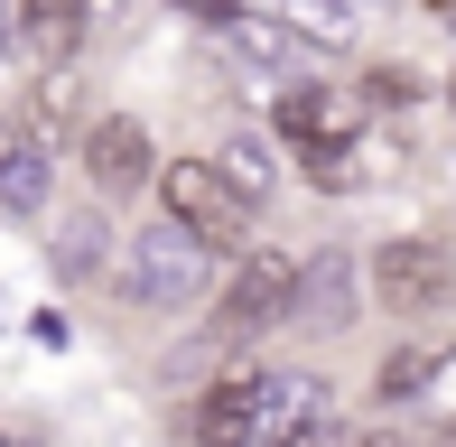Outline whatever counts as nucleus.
I'll return each instance as SVG.
<instances>
[{
  "instance_id": "obj_8",
  "label": "nucleus",
  "mask_w": 456,
  "mask_h": 447,
  "mask_svg": "<svg viewBox=\"0 0 456 447\" xmlns=\"http://www.w3.org/2000/svg\"><path fill=\"white\" fill-rule=\"evenodd\" d=\"M102 271H112V215L85 206V215H66L47 233V280H56V289H94Z\"/></svg>"
},
{
  "instance_id": "obj_5",
  "label": "nucleus",
  "mask_w": 456,
  "mask_h": 447,
  "mask_svg": "<svg viewBox=\"0 0 456 447\" xmlns=\"http://www.w3.org/2000/svg\"><path fill=\"white\" fill-rule=\"evenodd\" d=\"M363 289L382 298L391 317H438V308H456V252L428 242V233H391L382 252L363 261Z\"/></svg>"
},
{
  "instance_id": "obj_24",
  "label": "nucleus",
  "mask_w": 456,
  "mask_h": 447,
  "mask_svg": "<svg viewBox=\"0 0 456 447\" xmlns=\"http://www.w3.org/2000/svg\"><path fill=\"white\" fill-rule=\"evenodd\" d=\"M447 103H456V75H447Z\"/></svg>"
},
{
  "instance_id": "obj_10",
  "label": "nucleus",
  "mask_w": 456,
  "mask_h": 447,
  "mask_svg": "<svg viewBox=\"0 0 456 447\" xmlns=\"http://www.w3.org/2000/svg\"><path fill=\"white\" fill-rule=\"evenodd\" d=\"M10 19H19V37H28L47 66H75V47H85V28H94L85 0H19Z\"/></svg>"
},
{
  "instance_id": "obj_7",
  "label": "nucleus",
  "mask_w": 456,
  "mask_h": 447,
  "mask_svg": "<svg viewBox=\"0 0 456 447\" xmlns=\"http://www.w3.org/2000/svg\"><path fill=\"white\" fill-rule=\"evenodd\" d=\"M363 261L354 252H345V242H317V252H307L298 261V317H289V327H307V336H345V327H354V317H363Z\"/></svg>"
},
{
  "instance_id": "obj_3",
  "label": "nucleus",
  "mask_w": 456,
  "mask_h": 447,
  "mask_svg": "<svg viewBox=\"0 0 456 447\" xmlns=\"http://www.w3.org/2000/svg\"><path fill=\"white\" fill-rule=\"evenodd\" d=\"M159 215H177L215 261H233V252H252V215H261V206H252V196H242L205 150H186V158L159 168Z\"/></svg>"
},
{
  "instance_id": "obj_19",
  "label": "nucleus",
  "mask_w": 456,
  "mask_h": 447,
  "mask_svg": "<svg viewBox=\"0 0 456 447\" xmlns=\"http://www.w3.org/2000/svg\"><path fill=\"white\" fill-rule=\"evenodd\" d=\"M363 103H419V66H372L363 75Z\"/></svg>"
},
{
  "instance_id": "obj_23",
  "label": "nucleus",
  "mask_w": 456,
  "mask_h": 447,
  "mask_svg": "<svg viewBox=\"0 0 456 447\" xmlns=\"http://www.w3.org/2000/svg\"><path fill=\"white\" fill-rule=\"evenodd\" d=\"M428 10H438V19H456V0H428Z\"/></svg>"
},
{
  "instance_id": "obj_22",
  "label": "nucleus",
  "mask_w": 456,
  "mask_h": 447,
  "mask_svg": "<svg viewBox=\"0 0 456 447\" xmlns=\"http://www.w3.org/2000/svg\"><path fill=\"white\" fill-rule=\"evenodd\" d=\"M10 37H19V19H10V0H0V47H10Z\"/></svg>"
},
{
  "instance_id": "obj_21",
  "label": "nucleus",
  "mask_w": 456,
  "mask_h": 447,
  "mask_svg": "<svg viewBox=\"0 0 456 447\" xmlns=\"http://www.w3.org/2000/svg\"><path fill=\"white\" fill-rule=\"evenodd\" d=\"M10 158H19V121H0V168H10Z\"/></svg>"
},
{
  "instance_id": "obj_18",
  "label": "nucleus",
  "mask_w": 456,
  "mask_h": 447,
  "mask_svg": "<svg viewBox=\"0 0 456 447\" xmlns=\"http://www.w3.org/2000/svg\"><path fill=\"white\" fill-rule=\"evenodd\" d=\"M345 429H336V410H326V401H307V410H289L280 429H271V447H336Z\"/></svg>"
},
{
  "instance_id": "obj_25",
  "label": "nucleus",
  "mask_w": 456,
  "mask_h": 447,
  "mask_svg": "<svg viewBox=\"0 0 456 447\" xmlns=\"http://www.w3.org/2000/svg\"><path fill=\"white\" fill-rule=\"evenodd\" d=\"M0 447H19V438H10V429H0Z\"/></svg>"
},
{
  "instance_id": "obj_2",
  "label": "nucleus",
  "mask_w": 456,
  "mask_h": 447,
  "mask_svg": "<svg viewBox=\"0 0 456 447\" xmlns=\"http://www.w3.org/2000/svg\"><path fill=\"white\" fill-rule=\"evenodd\" d=\"M112 289L131 298V308H196V298L215 289V252H205L177 215H159V224H140L112 252Z\"/></svg>"
},
{
  "instance_id": "obj_14",
  "label": "nucleus",
  "mask_w": 456,
  "mask_h": 447,
  "mask_svg": "<svg viewBox=\"0 0 456 447\" xmlns=\"http://www.w3.org/2000/svg\"><path fill=\"white\" fill-rule=\"evenodd\" d=\"M215 168L233 177L252 206H271V196H280V158H271V140H261V131H233V140L215 150Z\"/></svg>"
},
{
  "instance_id": "obj_26",
  "label": "nucleus",
  "mask_w": 456,
  "mask_h": 447,
  "mask_svg": "<svg viewBox=\"0 0 456 447\" xmlns=\"http://www.w3.org/2000/svg\"><path fill=\"white\" fill-rule=\"evenodd\" d=\"M447 447H456V429H447Z\"/></svg>"
},
{
  "instance_id": "obj_9",
  "label": "nucleus",
  "mask_w": 456,
  "mask_h": 447,
  "mask_svg": "<svg viewBox=\"0 0 456 447\" xmlns=\"http://www.w3.org/2000/svg\"><path fill=\"white\" fill-rule=\"evenodd\" d=\"M345 131H354V103L336 85H289L280 93V140L289 150H317V140H345Z\"/></svg>"
},
{
  "instance_id": "obj_6",
  "label": "nucleus",
  "mask_w": 456,
  "mask_h": 447,
  "mask_svg": "<svg viewBox=\"0 0 456 447\" xmlns=\"http://www.w3.org/2000/svg\"><path fill=\"white\" fill-rule=\"evenodd\" d=\"M75 150H85V177H94V196H140V187H159V140H150V121L140 112H94L85 131H75Z\"/></svg>"
},
{
  "instance_id": "obj_20",
  "label": "nucleus",
  "mask_w": 456,
  "mask_h": 447,
  "mask_svg": "<svg viewBox=\"0 0 456 447\" xmlns=\"http://www.w3.org/2000/svg\"><path fill=\"white\" fill-rule=\"evenodd\" d=\"M336 447H401V438H372V429H345Z\"/></svg>"
},
{
  "instance_id": "obj_16",
  "label": "nucleus",
  "mask_w": 456,
  "mask_h": 447,
  "mask_svg": "<svg viewBox=\"0 0 456 447\" xmlns=\"http://www.w3.org/2000/svg\"><path fill=\"white\" fill-rule=\"evenodd\" d=\"M66 112H75V75L47 66L28 93V121H19V140H37V150H66Z\"/></svg>"
},
{
  "instance_id": "obj_1",
  "label": "nucleus",
  "mask_w": 456,
  "mask_h": 447,
  "mask_svg": "<svg viewBox=\"0 0 456 447\" xmlns=\"http://www.w3.org/2000/svg\"><path fill=\"white\" fill-rule=\"evenodd\" d=\"M307 401H317V382H298L289 363H224L186 410V447H271V429Z\"/></svg>"
},
{
  "instance_id": "obj_17",
  "label": "nucleus",
  "mask_w": 456,
  "mask_h": 447,
  "mask_svg": "<svg viewBox=\"0 0 456 447\" xmlns=\"http://www.w3.org/2000/svg\"><path fill=\"white\" fill-rule=\"evenodd\" d=\"M271 10L317 47H354V0H271Z\"/></svg>"
},
{
  "instance_id": "obj_15",
  "label": "nucleus",
  "mask_w": 456,
  "mask_h": 447,
  "mask_svg": "<svg viewBox=\"0 0 456 447\" xmlns=\"http://www.w3.org/2000/svg\"><path fill=\"white\" fill-rule=\"evenodd\" d=\"M307 158V187H326V196H363L372 187V158H363V140L345 131V140H317V150H298Z\"/></svg>"
},
{
  "instance_id": "obj_11",
  "label": "nucleus",
  "mask_w": 456,
  "mask_h": 447,
  "mask_svg": "<svg viewBox=\"0 0 456 447\" xmlns=\"http://www.w3.org/2000/svg\"><path fill=\"white\" fill-rule=\"evenodd\" d=\"M456 363V345H401V354H382V373H372V401L382 410H410V401H428V382H438Z\"/></svg>"
},
{
  "instance_id": "obj_4",
  "label": "nucleus",
  "mask_w": 456,
  "mask_h": 447,
  "mask_svg": "<svg viewBox=\"0 0 456 447\" xmlns=\"http://www.w3.org/2000/svg\"><path fill=\"white\" fill-rule=\"evenodd\" d=\"M298 317V261L289 252H271V242H252V252L233 261V289L215 298V345H252V336H271V327H289Z\"/></svg>"
},
{
  "instance_id": "obj_12",
  "label": "nucleus",
  "mask_w": 456,
  "mask_h": 447,
  "mask_svg": "<svg viewBox=\"0 0 456 447\" xmlns=\"http://www.w3.org/2000/svg\"><path fill=\"white\" fill-rule=\"evenodd\" d=\"M215 28H224V37H233V47H242V56H252V66H261V75H280V66H289V56H298V28H289V19H280V10H271V19H261V10H224V19H215Z\"/></svg>"
},
{
  "instance_id": "obj_13",
  "label": "nucleus",
  "mask_w": 456,
  "mask_h": 447,
  "mask_svg": "<svg viewBox=\"0 0 456 447\" xmlns=\"http://www.w3.org/2000/svg\"><path fill=\"white\" fill-rule=\"evenodd\" d=\"M47 187H56V150H37V140H19V158L0 168V215H47Z\"/></svg>"
}]
</instances>
